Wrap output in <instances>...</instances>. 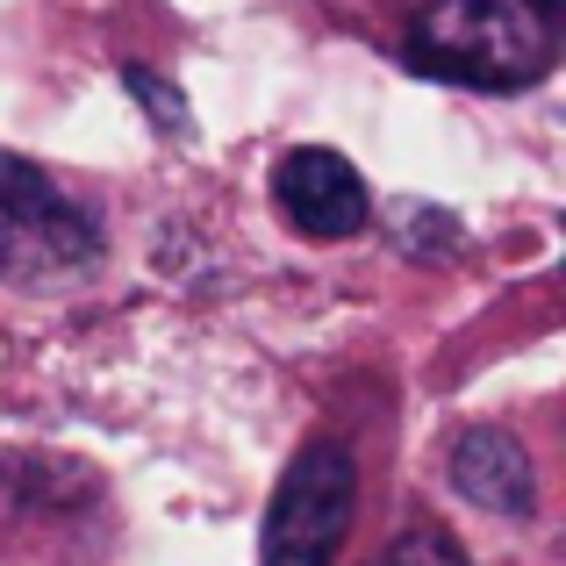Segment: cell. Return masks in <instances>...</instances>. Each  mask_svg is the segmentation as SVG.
<instances>
[{
    "label": "cell",
    "instance_id": "obj_2",
    "mask_svg": "<svg viewBox=\"0 0 566 566\" xmlns=\"http://www.w3.org/2000/svg\"><path fill=\"white\" fill-rule=\"evenodd\" d=\"M352 502H359V467H352L345 444L337 438L302 444L273 510H265L259 566H331L352 531Z\"/></svg>",
    "mask_w": 566,
    "mask_h": 566
},
{
    "label": "cell",
    "instance_id": "obj_8",
    "mask_svg": "<svg viewBox=\"0 0 566 566\" xmlns=\"http://www.w3.org/2000/svg\"><path fill=\"white\" fill-rule=\"evenodd\" d=\"M380 566H467V553H459L444 531H409V538H401Z\"/></svg>",
    "mask_w": 566,
    "mask_h": 566
},
{
    "label": "cell",
    "instance_id": "obj_7",
    "mask_svg": "<svg viewBox=\"0 0 566 566\" xmlns=\"http://www.w3.org/2000/svg\"><path fill=\"white\" fill-rule=\"evenodd\" d=\"M123 86L144 101V115H151V129H166V137H187L193 115H187V94L172 80H158L151 65H123Z\"/></svg>",
    "mask_w": 566,
    "mask_h": 566
},
{
    "label": "cell",
    "instance_id": "obj_5",
    "mask_svg": "<svg viewBox=\"0 0 566 566\" xmlns=\"http://www.w3.org/2000/svg\"><path fill=\"white\" fill-rule=\"evenodd\" d=\"M101 259V230L80 201L57 208L51 222H29V230H0V273L22 280V287H57V280L86 273Z\"/></svg>",
    "mask_w": 566,
    "mask_h": 566
},
{
    "label": "cell",
    "instance_id": "obj_1",
    "mask_svg": "<svg viewBox=\"0 0 566 566\" xmlns=\"http://www.w3.org/2000/svg\"><path fill=\"white\" fill-rule=\"evenodd\" d=\"M416 72L481 94H516L553 72V22L524 0H430L409 22Z\"/></svg>",
    "mask_w": 566,
    "mask_h": 566
},
{
    "label": "cell",
    "instance_id": "obj_4",
    "mask_svg": "<svg viewBox=\"0 0 566 566\" xmlns=\"http://www.w3.org/2000/svg\"><path fill=\"white\" fill-rule=\"evenodd\" d=\"M452 488L488 516H531L538 510V467H531L524 438L495 423H473L452 438Z\"/></svg>",
    "mask_w": 566,
    "mask_h": 566
},
{
    "label": "cell",
    "instance_id": "obj_6",
    "mask_svg": "<svg viewBox=\"0 0 566 566\" xmlns=\"http://www.w3.org/2000/svg\"><path fill=\"white\" fill-rule=\"evenodd\" d=\"M57 208H72L57 180L22 151H0V230H29V222H51Z\"/></svg>",
    "mask_w": 566,
    "mask_h": 566
},
{
    "label": "cell",
    "instance_id": "obj_9",
    "mask_svg": "<svg viewBox=\"0 0 566 566\" xmlns=\"http://www.w3.org/2000/svg\"><path fill=\"white\" fill-rule=\"evenodd\" d=\"M524 8H538V14H545V22H553V14H559V0H524Z\"/></svg>",
    "mask_w": 566,
    "mask_h": 566
},
{
    "label": "cell",
    "instance_id": "obj_3",
    "mask_svg": "<svg viewBox=\"0 0 566 566\" xmlns=\"http://www.w3.org/2000/svg\"><path fill=\"white\" fill-rule=\"evenodd\" d=\"M273 201H280V216H287L302 237H316V244L359 237L366 216H374L359 166L337 158V151H323V144H302V151L280 158L273 166Z\"/></svg>",
    "mask_w": 566,
    "mask_h": 566
}]
</instances>
